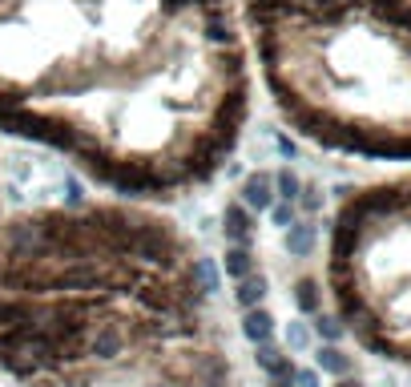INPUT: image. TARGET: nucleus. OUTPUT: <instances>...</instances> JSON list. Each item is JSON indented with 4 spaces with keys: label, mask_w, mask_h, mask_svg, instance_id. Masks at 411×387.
<instances>
[{
    "label": "nucleus",
    "mask_w": 411,
    "mask_h": 387,
    "mask_svg": "<svg viewBox=\"0 0 411 387\" xmlns=\"http://www.w3.org/2000/svg\"><path fill=\"white\" fill-rule=\"evenodd\" d=\"M254 65L234 0H0V133L121 202H174L234 158Z\"/></svg>",
    "instance_id": "f257e3e1"
},
{
    "label": "nucleus",
    "mask_w": 411,
    "mask_h": 387,
    "mask_svg": "<svg viewBox=\"0 0 411 387\" xmlns=\"http://www.w3.org/2000/svg\"><path fill=\"white\" fill-rule=\"evenodd\" d=\"M0 371L21 387H238L202 246L121 198L0 218Z\"/></svg>",
    "instance_id": "f03ea898"
},
{
    "label": "nucleus",
    "mask_w": 411,
    "mask_h": 387,
    "mask_svg": "<svg viewBox=\"0 0 411 387\" xmlns=\"http://www.w3.org/2000/svg\"><path fill=\"white\" fill-rule=\"evenodd\" d=\"M278 117L319 150L411 162V0H234Z\"/></svg>",
    "instance_id": "7ed1b4c3"
},
{
    "label": "nucleus",
    "mask_w": 411,
    "mask_h": 387,
    "mask_svg": "<svg viewBox=\"0 0 411 387\" xmlns=\"http://www.w3.org/2000/svg\"><path fill=\"white\" fill-rule=\"evenodd\" d=\"M327 299L367 355L411 367V170L355 186L339 202Z\"/></svg>",
    "instance_id": "20e7f679"
},
{
    "label": "nucleus",
    "mask_w": 411,
    "mask_h": 387,
    "mask_svg": "<svg viewBox=\"0 0 411 387\" xmlns=\"http://www.w3.org/2000/svg\"><path fill=\"white\" fill-rule=\"evenodd\" d=\"M242 331H246V339L254 347H262V343H270V335H274V319L254 307V311H246V319H242Z\"/></svg>",
    "instance_id": "39448f33"
},
{
    "label": "nucleus",
    "mask_w": 411,
    "mask_h": 387,
    "mask_svg": "<svg viewBox=\"0 0 411 387\" xmlns=\"http://www.w3.org/2000/svg\"><path fill=\"white\" fill-rule=\"evenodd\" d=\"M319 367L331 371L335 379H347V375H351V359L339 347H319Z\"/></svg>",
    "instance_id": "423d86ee"
},
{
    "label": "nucleus",
    "mask_w": 411,
    "mask_h": 387,
    "mask_svg": "<svg viewBox=\"0 0 411 387\" xmlns=\"http://www.w3.org/2000/svg\"><path fill=\"white\" fill-rule=\"evenodd\" d=\"M246 202H250V206H258V210L270 206V182H266V174L246 182Z\"/></svg>",
    "instance_id": "0eeeda50"
}]
</instances>
